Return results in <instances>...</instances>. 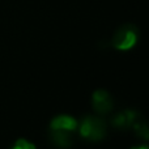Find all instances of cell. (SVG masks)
Segmentation results:
<instances>
[{
  "mask_svg": "<svg viewBox=\"0 0 149 149\" xmlns=\"http://www.w3.org/2000/svg\"><path fill=\"white\" fill-rule=\"evenodd\" d=\"M79 127L81 136L88 140H92V141L102 140L107 132L106 122L101 118H97V116H85L80 122Z\"/></svg>",
  "mask_w": 149,
  "mask_h": 149,
  "instance_id": "cell-1",
  "label": "cell"
},
{
  "mask_svg": "<svg viewBox=\"0 0 149 149\" xmlns=\"http://www.w3.org/2000/svg\"><path fill=\"white\" fill-rule=\"evenodd\" d=\"M139 30L135 25H123L116 30L113 37V46L118 50H130L136 45Z\"/></svg>",
  "mask_w": 149,
  "mask_h": 149,
  "instance_id": "cell-2",
  "label": "cell"
},
{
  "mask_svg": "<svg viewBox=\"0 0 149 149\" xmlns=\"http://www.w3.org/2000/svg\"><path fill=\"white\" fill-rule=\"evenodd\" d=\"M92 103H93V109L95 110V113L101 114V115L109 114L114 107V102H113L111 95L103 89L95 90L92 98Z\"/></svg>",
  "mask_w": 149,
  "mask_h": 149,
  "instance_id": "cell-3",
  "label": "cell"
},
{
  "mask_svg": "<svg viewBox=\"0 0 149 149\" xmlns=\"http://www.w3.org/2000/svg\"><path fill=\"white\" fill-rule=\"evenodd\" d=\"M73 131L68 130H60V128H50L49 137L51 143L55 147L60 149H68L73 144Z\"/></svg>",
  "mask_w": 149,
  "mask_h": 149,
  "instance_id": "cell-4",
  "label": "cell"
},
{
  "mask_svg": "<svg viewBox=\"0 0 149 149\" xmlns=\"http://www.w3.org/2000/svg\"><path fill=\"white\" fill-rule=\"evenodd\" d=\"M139 116L140 114L135 110H123L111 118V124L119 130H128Z\"/></svg>",
  "mask_w": 149,
  "mask_h": 149,
  "instance_id": "cell-5",
  "label": "cell"
},
{
  "mask_svg": "<svg viewBox=\"0 0 149 149\" xmlns=\"http://www.w3.org/2000/svg\"><path fill=\"white\" fill-rule=\"evenodd\" d=\"M79 123L72 116L68 115H59L54 118L50 123V128H60V130H68V131H74L77 128Z\"/></svg>",
  "mask_w": 149,
  "mask_h": 149,
  "instance_id": "cell-6",
  "label": "cell"
},
{
  "mask_svg": "<svg viewBox=\"0 0 149 149\" xmlns=\"http://www.w3.org/2000/svg\"><path fill=\"white\" fill-rule=\"evenodd\" d=\"M132 128H134L137 137H140V139H143V140H149V123L145 119H143L141 116H139V118L134 122Z\"/></svg>",
  "mask_w": 149,
  "mask_h": 149,
  "instance_id": "cell-7",
  "label": "cell"
},
{
  "mask_svg": "<svg viewBox=\"0 0 149 149\" xmlns=\"http://www.w3.org/2000/svg\"><path fill=\"white\" fill-rule=\"evenodd\" d=\"M12 149H36V147H34L31 143L26 141V140L20 139L15 143V145L12 147Z\"/></svg>",
  "mask_w": 149,
  "mask_h": 149,
  "instance_id": "cell-8",
  "label": "cell"
},
{
  "mask_svg": "<svg viewBox=\"0 0 149 149\" xmlns=\"http://www.w3.org/2000/svg\"><path fill=\"white\" fill-rule=\"evenodd\" d=\"M132 149H149V147H147V145H140V147H135Z\"/></svg>",
  "mask_w": 149,
  "mask_h": 149,
  "instance_id": "cell-9",
  "label": "cell"
}]
</instances>
